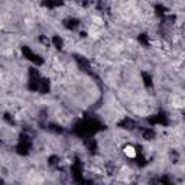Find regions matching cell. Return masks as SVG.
Returning <instances> with one entry per match:
<instances>
[{"label": "cell", "mask_w": 185, "mask_h": 185, "mask_svg": "<svg viewBox=\"0 0 185 185\" xmlns=\"http://www.w3.org/2000/svg\"><path fill=\"white\" fill-rule=\"evenodd\" d=\"M123 155H125L126 158H129V159H135L137 155L136 148H135L133 145H126V146H123Z\"/></svg>", "instance_id": "cell-1"}]
</instances>
